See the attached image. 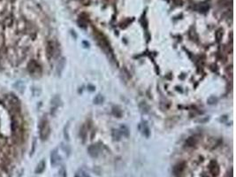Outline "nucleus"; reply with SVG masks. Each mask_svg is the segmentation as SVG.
<instances>
[{
	"instance_id": "f257e3e1",
	"label": "nucleus",
	"mask_w": 236,
	"mask_h": 177,
	"mask_svg": "<svg viewBox=\"0 0 236 177\" xmlns=\"http://www.w3.org/2000/svg\"><path fill=\"white\" fill-rule=\"evenodd\" d=\"M29 123L23 102L0 88V177H11L26 151Z\"/></svg>"
},
{
	"instance_id": "f03ea898",
	"label": "nucleus",
	"mask_w": 236,
	"mask_h": 177,
	"mask_svg": "<svg viewBox=\"0 0 236 177\" xmlns=\"http://www.w3.org/2000/svg\"><path fill=\"white\" fill-rule=\"evenodd\" d=\"M51 135V126L47 118H42L39 124V136L42 141H46Z\"/></svg>"
},
{
	"instance_id": "7ed1b4c3",
	"label": "nucleus",
	"mask_w": 236,
	"mask_h": 177,
	"mask_svg": "<svg viewBox=\"0 0 236 177\" xmlns=\"http://www.w3.org/2000/svg\"><path fill=\"white\" fill-rule=\"evenodd\" d=\"M186 167H187V164H186L185 161H181V162H179L177 163L174 167H173V169H172V174L175 177H181L183 175L184 172H185Z\"/></svg>"
},
{
	"instance_id": "20e7f679",
	"label": "nucleus",
	"mask_w": 236,
	"mask_h": 177,
	"mask_svg": "<svg viewBox=\"0 0 236 177\" xmlns=\"http://www.w3.org/2000/svg\"><path fill=\"white\" fill-rule=\"evenodd\" d=\"M209 169H210V172L212 175L213 177H218L220 174V168H219V166L218 165L217 161L215 160H211L210 165H209Z\"/></svg>"
},
{
	"instance_id": "39448f33",
	"label": "nucleus",
	"mask_w": 236,
	"mask_h": 177,
	"mask_svg": "<svg viewBox=\"0 0 236 177\" xmlns=\"http://www.w3.org/2000/svg\"><path fill=\"white\" fill-rule=\"evenodd\" d=\"M88 153L91 158H97L100 153V148L97 144H91L88 148Z\"/></svg>"
},
{
	"instance_id": "423d86ee",
	"label": "nucleus",
	"mask_w": 236,
	"mask_h": 177,
	"mask_svg": "<svg viewBox=\"0 0 236 177\" xmlns=\"http://www.w3.org/2000/svg\"><path fill=\"white\" fill-rule=\"evenodd\" d=\"M60 162V157L58 152V149L53 150L51 153V164L52 167H56L57 165H59Z\"/></svg>"
},
{
	"instance_id": "0eeeda50",
	"label": "nucleus",
	"mask_w": 236,
	"mask_h": 177,
	"mask_svg": "<svg viewBox=\"0 0 236 177\" xmlns=\"http://www.w3.org/2000/svg\"><path fill=\"white\" fill-rule=\"evenodd\" d=\"M139 128H140V131L143 133V135H145L146 137H149L150 136V128H149V126L147 124L146 121H143L140 126H139Z\"/></svg>"
},
{
	"instance_id": "6e6552de",
	"label": "nucleus",
	"mask_w": 236,
	"mask_h": 177,
	"mask_svg": "<svg viewBox=\"0 0 236 177\" xmlns=\"http://www.w3.org/2000/svg\"><path fill=\"white\" fill-rule=\"evenodd\" d=\"M197 141H198V139H197V137H196L195 135L189 136V137L186 140L185 145L187 147H188V148H192V147H194V146L196 145Z\"/></svg>"
},
{
	"instance_id": "1a4fd4ad",
	"label": "nucleus",
	"mask_w": 236,
	"mask_h": 177,
	"mask_svg": "<svg viewBox=\"0 0 236 177\" xmlns=\"http://www.w3.org/2000/svg\"><path fill=\"white\" fill-rule=\"evenodd\" d=\"M45 167H46V163H45V161H44V160H41V161L37 164L36 168H35V169H34V173H35V174H37V175L42 174V172L44 171V169H45Z\"/></svg>"
},
{
	"instance_id": "9d476101",
	"label": "nucleus",
	"mask_w": 236,
	"mask_h": 177,
	"mask_svg": "<svg viewBox=\"0 0 236 177\" xmlns=\"http://www.w3.org/2000/svg\"><path fill=\"white\" fill-rule=\"evenodd\" d=\"M80 137L82 139V142H85L86 137H87V128L85 125H82V127L80 128Z\"/></svg>"
},
{
	"instance_id": "9b49d317",
	"label": "nucleus",
	"mask_w": 236,
	"mask_h": 177,
	"mask_svg": "<svg viewBox=\"0 0 236 177\" xmlns=\"http://www.w3.org/2000/svg\"><path fill=\"white\" fill-rule=\"evenodd\" d=\"M59 102H60V99H59V97H55L52 101H51V105H52V108H51V111H56V109L58 108V106L59 105Z\"/></svg>"
},
{
	"instance_id": "f8f14e48",
	"label": "nucleus",
	"mask_w": 236,
	"mask_h": 177,
	"mask_svg": "<svg viewBox=\"0 0 236 177\" xmlns=\"http://www.w3.org/2000/svg\"><path fill=\"white\" fill-rule=\"evenodd\" d=\"M112 113H113L116 117L120 118L121 115H122V111H121L120 108L118 107V106H113V107H112Z\"/></svg>"
},
{
	"instance_id": "ddd939ff",
	"label": "nucleus",
	"mask_w": 236,
	"mask_h": 177,
	"mask_svg": "<svg viewBox=\"0 0 236 177\" xmlns=\"http://www.w3.org/2000/svg\"><path fill=\"white\" fill-rule=\"evenodd\" d=\"M119 131H120V133H121V135H129V129L127 128V127L126 126H121L120 127V129H119Z\"/></svg>"
},
{
	"instance_id": "4468645a",
	"label": "nucleus",
	"mask_w": 236,
	"mask_h": 177,
	"mask_svg": "<svg viewBox=\"0 0 236 177\" xmlns=\"http://www.w3.org/2000/svg\"><path fill=\"white\" fill-rule=\"evenodd\" d=\"M103 102V96H101L100 94L97 95V96H96V98H95V99H94V103H95V104L100 105Z\"/></svg>"
},
{
	"instance_id": "2eb2a0df",
	"label": "nucleus",
	"mask_w": 236,
	"mask_h": 177,
	"mask_svg": "<svg viewBox=\"0 0 236 177\" xmlns=\"http://www.w3.org/2000/svg\"><path fill=\"white\" fill-rule=\"evenodd\" d=\"M112 137H113L115 140H119L120 137H121V133H120V131H119V130H115V129H113V131H112Z\"/></svg>"
},
{
	"instance_id": "dca6fc26",
	"label": "nucleus",
	"mask_w": 236,
	"mask_h": 177,
	"mask_svg": "<svg viewBox=\"0 0 236 177\" xmlns=\"http://www.w3.org/2000/svg\"><path fill=\"white\" fill-rule=\"evenodd\" d=\"M209 10V6H207V5H205V4H202L199 7H198V11L199 12H202V13H205L206 11H208Z\"/></svg>"
},
{
	"instance_id": "f3484780",
	"label": "nucleus",
	"mask_w": 236,
	"mask_h": 177,
	"mask_svg": "<svg viewBox=\"0 0 236 177\" xmlns=\"http://www.w3.org/2000/svg\"><path fill=\"white\" fill-rule=\"evenodd\" d=\"M217 101H218V98H215V97H211V98L208 99V103H209L210 105H213V104H215Z\"/></svg>"
},
{
	"instance_id": "a211bd4d",
	"label": "nucleus",
	"mask_w": 236,
	"mask_h": 177,
	"mask_svg": "<svg viewBox=\"0 0 236 177\" xmlns=\"http://www.w3.org/2000/svg\"><path fill=\"white\" fill-rule=\"evenodd\" d=\"M82 177H89V175H88L86 173H82Z\"/></svg>"
},
{
	"instance_id": "6ab92c4d",
	"label": "nucleus",
	"mask_w": 236,
	"mask_h": 177,
	"mask_svg": "<svg viewBox=\"0 0 236 177\" xmlns=\"http://www.w3.org/2000/svg\"><path fill=\"white\" fill-rule=\"evenodd\" d=\"M75 177H82V176H81V175H79V174H76V175H75Z\"/></svg>"
},
{
	"instance_id": "aec40b11",
	"label": "nucleus",
	"mask_w": 236,
	"mask_h": 177,
	"mask_svg": "<svg viewBox=\"0 0 236 177\" xmlns=\"http://www.w3.org/2000/svg\"><path fill=\"white\" fill-rule=\"evenodd\" d=\"M202 177H208V176H205V175H204V176H202Z\"/></svg>"
}]
</instances>
